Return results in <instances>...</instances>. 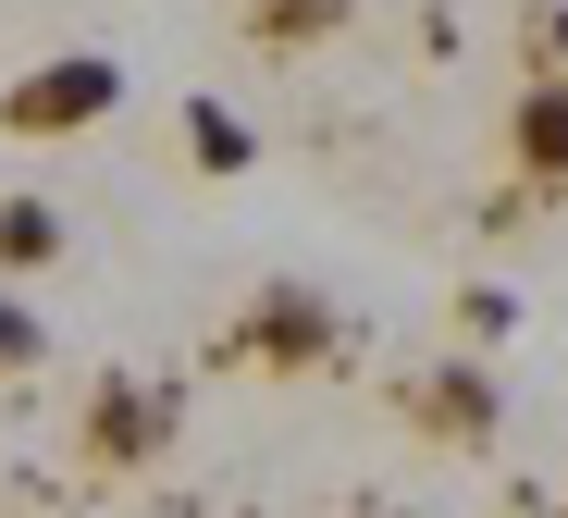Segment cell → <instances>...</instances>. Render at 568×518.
<instances>
[{
	"instance_id": "obj_7",
	"label": "cell",
	"mask_w": 568,
	"mask_h": 518,
	"mask_svg": "<svg viewBox=\"0 0 568 518\" xmlns=\"http://www.w3.org/2000/svg\"><path fill=\"white\" fill-rule=\"evenodd\" d=\"M185 136H199V173H247V124L223 112V99H199V112H185Z\"/></svg>"
},
{
	"instance_id": "obj_6",
	"label": "cell",
	"mask_w": 568,
	"mask_h": 518,
	"mask_svg": "<svg viewBox=\"0 0 568 518\" xmlns=\"http://www.w3.org/2000/svg\"><path fill=\"white\" fill-rule=\"evenodd\" d=\"M519 161H531V173H568V74L519 99Z\"/></svg>"
},
{
	"instance_id": "obj_1",
	"label": "cell",
	"mask_w": 568,
	"mask_h": 518,
	"mask_svg": "<svg viewBox=\"0 0 568 518\" xmlns=\"http://www.w3.org/2000/svg\"><path fill=\"white\" fill-rule=\"evenodd\" d=\"M124 99V74L100 62V50H74V62H38V74H13V99H0V136H87Z\"/></svg>"
},
{
	"instance_id": "obj_5",
	"label": "cell",
	"mask_w": 568,
	"mask_h": 518,
	"mask_svg": "<svg viewBox=\"0 0 568 518\" xmlns=\"http://www.w3.org/2000/svg\"><path fill=\"white\" fill-rule=\"evenodd\" d=\"M62 260V211L50 197H0V272H50Z\"/></svg>"
},
{
	"instance_id": "obj_9",
	"label": "cell",
	"mask_w": 568,
	"mask_h": 518,
	"mask_svg": "<svg viewBox=\"0 0 568 518\" xmlns=\"http://www.w3.org/2000/svg\"><path fill=\"white\" fill-rule=\"evenodd\" d=\"M38 358H50V334L26 322V308H13V296H0V370H38Z\"/></svg>"
},
{
	"instance_id": "obj_4",
	"label": "cell",
	"mask_w": 568,
	"mask_h": 518,
	"mask_svg": "<svg viewBox=\"0 0 568 518\" xmlns=\"http://www.w3.org/2000/svg\"><path fill=\"white\" fill-rule=\"evenodd\" d=\"M420 433L483 445V433H495V383H483V370H433V383H420Z\"/></svg>"
},
{
	"instance_id": "obj_8",
	"label": "cell",
	"mask_w": 568,
	"mask_h": 518,
	"mask_svg": "<svg viewBox=\"0 0 568 518\" xmlns=\"http://www.w3.org/2000/svg\"><path fill=\"white\" fill-rule=\"evenodd\" d=\"M346 0H260V38H322Z\"/></svg>"
},
{
	"instance_id": "obj_2",
	"label": "cell",
	"mask_w": 568,
	"mask_h": 518,
	"mask_svg": "<svg viewBox=\"0 0 568 518\" xmlns=\"http://www.w3.org/2000/svg\"><path fill=\"white\" fill-rule=\"evenodd\" d=\"M161 433H173V407H161L149 383H100V407H87V457H100V469L161 457Z\"/></svg>"
},
{
	"instance_id": "obj_3",
	"label": "cell",
	"mask_w": 568,
	"mask_h": 518,
	"mask_svg": "<svg viewBox=\"0 0 568 518\" xmlns=\"http://www.w3.org/2000/svg\"><path fill=\"white\" fill-rule=\"evenodd\" d=\"M235 346H247V358H272V370H284V358H322V346H334V308L272 296V308H247V334H235Z\"/></svg>"
}]
</instances>
